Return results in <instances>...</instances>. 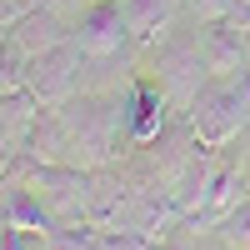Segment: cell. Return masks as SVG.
Here are the masks:
<instances>
[{
	"mask_svg": "<svg viewBox=\"0 0 250 250\" xmlns=\"http://www.w3.org/2000/svg\"><path fill=\"white\" fill-rule=\"evenodd\" d=\"M240 200H245V175H240V165H235V160H215L210 185H205V195H200V205L190 210L185 225H190V230H215Z\"/></svg>",
	"mask_w": 250,
	"mask_h": 250,
	"instance_id": "cell-8",
	"label": "cell"
},
{
	"mask_svg": "<svg viewBox=\"0 0 250 250\" xmlns=\"http://www.w3.org/2000/svg\"><path fill=\"white\" fill-rule=\"evenodd\" d=\"M0 250H50L40 230H15V225H0Z\"/></svg>",
	"mask_w": 250,
	"mask_h": 250,
	"instance_id": "cell-18",
	"label": "cell"
},
{
	"mask_svg": "<svg viewBox=\"0 0 250 250\" xmlns=\"http://www.w3.org/2000/svg\"><path fill=\"white\" fill-rule=\"evenodd\" d=\"M190 125H195V140L210 145V150H225L245 125H250V90L240 70L235 75H210L190 105Z\"/></svg>",
	"mask_w": 250,
	"mask_h": 250,
	"instance_id": "cell-2",
	"label": "cell"
},
{
	"mask_svg": "<svg viewBox=\"0 0 250 250\" xmlns=\"http://www.w3.org/2000/svg\"><path fill=\"white\" fill-rule=\"evenodd\" d=\"M245 5H250V0H245Z\"/></svg>",
	"mask_w": 250,
	"mask_h": 250,
	"instance_id": "cell-22",
	"label": "cell"
},
{
	"mask_svg": "<svg viewBox=\"0 0 250 250\" xmlns=\"http://www.w3.org/2000/svg\"><path fill=\"white\" fill-rule=\"evenodd\" d=\"M80 60H85V50H80L75 40H65V45H55V50H45V55H35V60H30V85H25V90H30L45 110H60V105L75 95Z\"/></svg>",
	"mask_w": 250,
	"mask_h": 250,
	"instance_id": "cell-6",
	"label": "cell"
},
{
	"mask_svg": "<svg viewBox=\"0 0 250 250\" xmlns=\"http://www.w3.org/2000/svg\"><path fill=\"white\" fill-rule=\"evenodd\" d=\"M155 250H190V245H180V240H160Z\"/></svg>",
	"mask_w": 250,
	"mask_h": 250,
	"instance_id": "cell-20",
	"label": "cell"
},
{
	"mask_svg": "<svg viewBox=\"0 0 250 250\" xmlns=\"http://www.w3.org/2000/svg\"><path fill=\"white\" fill-rule=\"evenodd\" d=\"M70 40L85 50V60H110V55H125L135 45L120 0H85V10H80L75 25H70Z\"/></svg>",
	"mask_w": 250,
	"mask_h": 250,
	"instance_id": "cell-5",
	"label": "cell"
},
{
	"mask_svg": "<svg viewBox=\"0 0 250 250\" xmlns=\"http://www.w3.org/2000/svg\"><path fill=\"white\" fill-rule=\"evenodd\" d=\"M160 240L135 235V230H100V250H155Z\"/></svg>",
	"mask_w": 250,
	"mask_h": 250,
	"instance_id": "cell-17",
	"label": "cell"
},
{
	"mask_svg": "<svg viewBox=\"0 0 250 250\" xmlns=\"http://www.w3.org/2000/svg\"><path fill=\"white\" fill-rule=\"evenodd\" d=\"M215 235H220V245H225V250H250V195H245L235 210L215 225Z\"/></svg>",
	"mask_w": 250,
	"mask_h": 250,
	"instance_id": "cell-16",
	"label": "cell"
},
{
	"mask_svg": "<svg viewBox=\"0 0 250 250\" xmlns=\"http://www.w3.org/2000/svg\"><path fill=\"white\" fill-rule=\"evenodd\" d=\"M50 250H100V225H55V230L45 235Z\"/></svg>",
	"mask_w": 250,
	"mask_h": 250,
	"instance_id": "cell-15",
	"label": "cell"
},
{
	"mask_svg": "<svg viewBox=\"0 0 250 250\" xmlns=\"http://www.w3.org/2000/svg\"><path fill=\"white\" fill-rule=\"evenodd\" d=\"M180 5H185V0H120L125 25H130L135 45H160V40L170 35V25H175Z\"/></svg>",
	"mask_w": 250,
	"mask_h": 250,
	"instance_id": "cell-10",
	"label": "cell"
},
{
	"mask_svg": "<svg viewBox=\"0 0 250 250\" xmlns=\"http://www.w3.org/2000/svg\"><path fill=\"white\" fill-rule=\"evenodd\" d=\"M10 35L20 40V50L35 60V55H45V50H55V45H65V40H70V25H65L50 5H35L30 15H20L15 25H10Z\"/></svg>",
	"mask_w": 250,
	"mask_h": 250,
	"instance_id": "cell-12",
	"label": "cell"
},
{
	"mask_svg": "<svg viewBox=\"0 0 250 250\" xmlns=\"http://www.w3.org/2000/svg\"><path fill=\"white\" fill-rule=\"evenodd\" d=\"M200 45H205L210 75L245 70V35H240V25H230V20H205V25H200Z\"/></svg>",
	"mask_w": 250,
	"mask_h": 250,
	"instance_id": "cell-11",
	"label": "cell"
},
{
	"mask_svg": "<svg viewBox=\"0 0 250 250\" xmlns=\"http://www.w3.org/2000/svg\"><path fill=\"white\" fill-rule=\"evenodd\" d=\"M155 80H160V90L170 95V105L190 115L200 85L210 80V65H205V45H200V30L170 25V35L155 45Z\"/></svg>",
	"mask_w": 250,
	"mask_h": 250,
	"instance_id": "cell-3",
	"label": "cell"
},
{
	"mask_svg": "<svg viewBox=\"0 0 250 250\" xmlns=\"http://www.w3.org/2000/svg\"><path fill=\"white\" fill-rule=\"evenodd\" d=\"M35 5H40V0H0V30H10L15 20H20V15H30Z\"/></svg>",
	"mask_w": 250,
	"mask_h": 250,
	"instance_id": "cell-19",
	"label": "cell"
},
{
	"mask_svg": "<svg viewBox=\"0 0 250 250\" xmlns=\"http://www.w3.org/2000/svg\"><path fill=\"white\" fill-rule=\"evenodd\" d=\"M245 65H250V30H245Z\"/></svg>",
	"mask_w": 250,
	"mask_h": 250,
	"instance_id": "cell-21",
	"label": "cell"
},
{
	"mask_svg": "<svg viewBox=\"0 0 250 250\" xmlns=\"http://www.w3.org/2000/svg\"><path fill=\"white\" fill-rule=\"evenodd\" d=\"M30 85V55L20 50V40L5 30L0 35V95H20Z\"/></svg>",
	"mask_w": 250,
	"mask_h": 250,
	"instance_id": "cell-13",
	"label": "cell"
},
{
	"mask_svg": "<svg viewBox=\"0 0 250 250\" xmlns=\"http://www.w3.org/2000/svg\"><path fill=\"white\" fill-rule=\"evenodd\" d=\"M60 120H65L75 160L85 165V170H105L115 160L120 140H125V100L95 95V90H75L65 105H60Z\"/></svg>",
	"mask_w": 250,
	"mask_h": 250,
	"instance_id": "cell-1",
	"label": "cell"
},
{
	"mask_svg": "<svg viewBox=\"0 0 250 250\" xmlns=\"http://www.w3.org/2000/svg\"><path fill=\"white\" fill-rule=\"evenodd\" d=\"M185 10H190L200 25H205V20H230V25L250 30V5H245V0H185Z\"/></svg>",
	"mask_w": 250,
	"mask_h": 250,
	"instance_id": "cell-14",
	"label": "cell"
},
{
	"mask_svg": "<svg viewBox=\"0 0 250 250\" xmlns=\"http://www.w3.org/2000/svg\"><path fill=\"white\" fill-rule=\"evenodd\" d=\"M20 175L25 185L45 200V210L60 225H80L90 220V195H95V170H80V165H40L20 155Z\"/></svg>",
	"mask_w": 250,
	"mask_h": 250,
	"instance_id": "cell-4",
	"label": "cell"
},
{
	"mask_svg": "<svg viewBox=\"0 0 250 250\" xmlns=\"http://www.w3.org/2000/svg\"><path fill=\"white\" fill-rule=\"evenodd\" d=\"M0 225H15V230H40V235H50L60 220L45 210V200H40L25 180H5V195H0Z\"/></svg>",
	"mask_w": 250,
	"mask_h": 250,
	"instance_id": "cell-9",
	"label": "cell"
},
{
	"mask_svg": "<svg viewBox=\"0 0 250 250\" xmlns=\"http://www.w3.org/2000/svg\"><path fill=\"white\" fill-rule=\"evenodd\" d=\"M125 145H150L165 125H170V95L160 90V80L150 75V80H130V85H125Z\"/></svg>",
	"mask_w": 250,
	"mask_h": 250,
	"instance_id": "cell-7",
	"label": "cell"
}]
</instances>
